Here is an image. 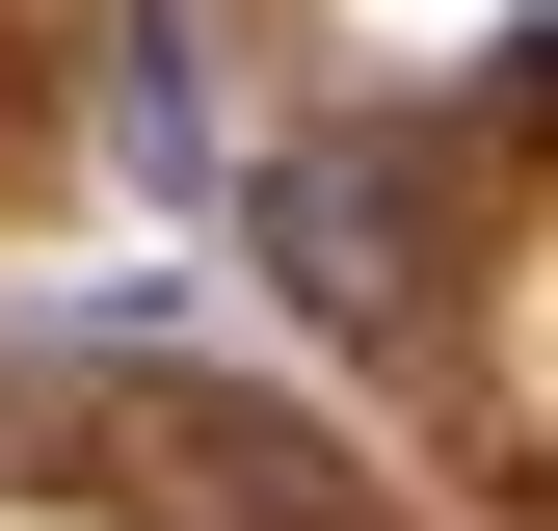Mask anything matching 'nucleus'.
Masks as SVG:
<instances>
[{"label": "nucleus", "mask_w": 558, "mask_h": 531, "mask_svg": "<svg viewBox=\"0 0 558 531\" xmlns=\"http://www.w3.org/2000/svg\"><path fill=\"white\" fill-rule=\"evenodd\" d=\"M266 266H293L319 319H399V133H319V160H266Z\"/></svg>", "instance_id": "nucleus-1"}]
</instances>
